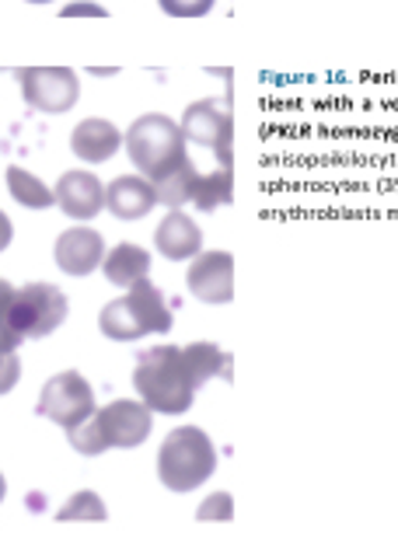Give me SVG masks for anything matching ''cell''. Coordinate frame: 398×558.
<instances>
[{
	"label": "cell",
	"mask_w": 398,
	"mask_h": 558,
	"mask_svg": "<svg viewBox=\"0 0 398 558\" xmlns=\"http://www.w3.org/2000/svg\"><path fill=\"white\" fill-rule=\"evenodd\" d=\"M133 391L154 415H182L196 401V380L179 345H154L136 356Z\"/></svg>",
	"instance_id": "cell-1"
},
{
	"label": "cell",
	"mask_w": 398,
	"mask_h": 558,
	"mask_svg": "<svg viewBox=\"0 0 398 558\" xmlns=\"http://www.w3.org/2000/svg\"><path fill=\"white\" fill-rule=\"evenodd\" d=\"M123 136H126L123 147L133 168H141V174L150 182L165 179L168 171H176L182 161H189V144L182 136V126L165 112H144Z\"/></svg>",
	"instance_id": "cell-2"
},
{
	"label": "cell",
	"mask_w": 398,
	"mask_h": 558,
	"mask_svg": "<svg viewBox=\"0 0 398 558\" xmlns=\"http://www.w3.org/2000/svg\"><path fill=\"white\" fill-rule=\"evenodd\" d=\"M217 471V447L200 426H176L158 450V478L171 493H193Z\"/></svg>",
	"instance_id": "cell-3"
},
{
	"label": "cell",
	"mask_w": 398,
	"mask_h": 558,
	"mask_svg": "<svg viewBox=\"0 0 398 558\" xmlns=\"http://www.w3.org/2000/svg\"><path fill=\"white\" fill-rule=\"evenodd\" d=\"M71 314V301L67 293L53 283H28L14 290L11 304V328L22 339H46L67 322Z\"/></svg>",
	"instance_id": "cell-4"
},
{
	"label": "cell",
	"mask_w": 398,
	"mask_h": 558,
	"mask_svg": "<svg viewBox=\"0 0 398 558\" xmlns=\"http://www.w3.org/2000/svg\"><path fill=\"white\" fill-rule=\"evenodd\" d=\"M36 412L49 418V423H57L60 429H74L98 412L95 388L81 371H60L43 384Z\"/></svg>",
	"instance_id": "cell-5"
},
{
	"label": "cell",
	"mask_w": 398,
	"mask_h": 558,
	"mask_svg": "<svg viewBox=\"0 0 398 558\" xmlns=\"http://www.w3.org/2000/svg\"><path fill=\"white\" fill-rule=\"evenodd\" d=\"M182 136L185 144H196V147H210L217 154L220 168H234V119H231V105L224 98H203L193 101L189 109L182 112Z\"/></svg>",
	"instance_id": "cell-6"
},
{
	"label": "cell",
	"mask_w": 398,
	"mask_h": 558,
	"mask_svg": "<svg viewBox=\"0 0 398 558\" xmlns=\"http://www.w3.org/2000/svg\"><path fill=\"white\" fill-rule=\"evenodd\" d=\"M14 77L22 84V98L46 116L71 112L81 98V77L71 66H22Z\"/></svg>",
	"instance_id": "cell-7"
},
{
	"label": "cell",
	"mask_w": 398,
	"mask_h": 558,
	"mask_svg": "<svg viewBox=\"0 0 398 558\" xmlns=\"http://www.w3.org/2000/svg\"><path fill=\"white\" fill-rule=\"evenodd\" d=\"M95 423L106 436V447L112 450H133L154 433V412L141 398H116L106 409L95 412Z\"/></svg>",
	"instance_id": "cell-8"
},
{
	"label": "cell",
	"mask_w": 398,
	"mask_h": 558,
	"mask_svg": "<svg viewBox=\"0 0 398 558\" xmlns=\"http://www.w3.org/2000/svg\"><path fill=\"white\" fill-rule=\"evenodd\" d=\"M189 293L203 304L234 301V255L231 252H200L185 272Z\"/></svg>",
	"instance_id": "cell-9"
},
{
	"label": "cell",
	"mask_w": 398,
	"mask_h": 558,
	"mask_svg": "<svg viewBox=\"0 0 398 558\" xmlns=\"http://www.w3.org/2000/svg\"><path fill=\"white\" fill-rule=\"evenodd\" d=\"M106 238H101L95 227H84V223H74L67 227V231L57 238L53 244V258L60 272L67 276H92L95 269H101V262H106Z\"/></svg>",
	"instance_id": "cell-10"
},
{
	"label": "cell",
	"mask_w": 398,
	"mask_h": 558,
	"mask_svg": "<svg viewBox=\"0 0 398 558\" xmlns=\"http://www.w3.org/2000/svg\"><path fill=\"white\" fill-rule=\"evenodd\" d=\"M53 192H57V206L77 223H88L106 209V185H101L95 171H84V168L63 171Z\"/></svg>",
	"instance_id": "cell-11"
},
{
	"label": "cell",
	"mask_w": 398,
	"mask_h": 558,
	"mask_svg": "<svg viewBox=\"0 0 398 558\" xmlns=\"http://www.w3.org/2000/svg\"><path fill=\"white\" fill-rule=\"evenodd\" d=\"M154 206H158V192H154V182L144 179L141 171L119 174V179L106 185V209L119 220H144Z\"/></svg>",
	"instance_id": "cell-12"
},
{
	"label": "cell",
	"mask_w": 398,
	"mask_h": 558,
	"mask_svg": "<svg viewBox=\"0 0 398 558\" xmlns=\"http://www.w3.org/2000/svg\"><path fill=\"white\" fill-rule=\"evenodd\" d=\"M123 144H126V136L116 130V122L101 119V116L81 119L74 126V133H71V150L84 165H106L109 157H116V150Z\"/></svg>",
	"instance_id": "cell-13"
},
{
	"label": "cell",
	"mask_w": 398,
	"mask_h": 558,
	"mask_svg": "<svg viewBox=\"0 0 398 558\" xmlns=\"http://www.w3.org/2000/svg\"><path fill=\"white\" fill-rule=\"evenodd\" d=\"M154 248L168 262H193L203 252V231L200 223L182 214V209H168V217L154 231Z\"/></svg>",
	"instance_id": "cell-14"
},
{
	"label": "cell",
	"mask_w": 398,
	"mask_h": 558,
	"mask_svg": "<svg viewBox=\"0 0 398 558\" xmlns=\"http://www.w3.org/2000/svg\"><path fill=\"white\" fill-rule=\"evenodd\" d=\"M147 272H150V252H144L141 244H133V241L116 244V248L106 252V262H101V276H106L112 287H123V290L147 279Z\"/></svg>",
	"instance_id": "cell-15"
},
{
	"label": "cell",
	"mask_w": 398,
	"mask_h": 558,
	"mask_svg": "<svg viewBox=\"0 0 398 558\" xmlns=\"http://www.w3.org/2000/svg\"><path fill=\"white\" fill-rule=\"evenodd\" d=\"M126 296L136 307V314H141L147 336H165V331H171V307L165 301L161 287H154L150 279H141V283H133L126 290Z\"/></svg>",
	"instance_id": "cell-16"
},
{
	"label": "cell",
	"mask_w": 398,
	"mask_h": 558,
	"mask_svg": "<svg viewBox=\"0 0 398 558\" xmlns=\"http://www.w3.org/2000/svg\"><path fill=\"white\" fill-rule=\"evenodd\" d=\"M98 328H101V336L112 342H136L147 336V328L141 322V314H136V307L130 304V296H119V301L101 307Z\"/></svg>",
	"instance_id": "cell-17"
},
{
	"label": "cell",
	"mask_w": 398,
	"mask_h": 558,
	"mask_svg": "<svg viewBox=\"0 0 398 558\" xmlns=\"http://www.w3.org/2000/svg\"><path fill=\"white\" fill-rule=\"evenodd\" d=\"M8 192H11V199L19 203V206H25V209H49V206H57V192L49 189L39 179V174H32L22 165L8 168Z\"/></svg>",
	"instance_id": "cell-18"
},
{
	"label": "cell",
	"mask_w": 398,
	"mask_h": 558,
	"mask_svg": "<svg viewBox=\"0 0 398 558\" xmlns=\"http://www.w3.org/2000/svg\"><path fill=\"white\" fill-rule=\"evenodd\" d=\"M182 353H185L189 371H193L196 388H203V384L214 377L231 374V366H228L231 356H224V349L217 342H189V345H182Z\"/></svg>",
	"instance_id": "cell-19"
},
{
	"label": "cell",
	"mask_w": 398,
	"mask_h": 558,
	"mask_svg": "<svg viewBox=\"0 0 398 558\" xmlns=\"http://www.w3.org/2000/svg\"><path fill=\"white\" fill-rule=\"evenodd\" d=\"M200 182V171L193 161H182L176 171H168L165 179L154 182V192H158V206L168 209H182L185 203H193V192Z\"/></svg>",
	"instance_id": "cell-20"
},
{
	"label": "cell",
	"mask_w": 398,
	"mask_h": 558,
	"mask_svg": "<svg viewBox=\"0 0 398 558\" xmlns=\"http://www.w3.org/2000/svg\"><path fill=\"white\" fill-rule=\"evenodd\" d=\"M234 199V168H217L210 174H200L193 203L203 209V214H214L220 206H231Z\"/></svg>",
	"instance_id": "cell-21"
},
{
	"label": "cell",
	"mask_w": 398,
	"mask_h": 558,
	"mask_svg": "<svg viewBox=\"0 0 398 558\" xmlns=\"http://www.w3.org/2000/svg\"><path fill=\"white\" fill-rule=\"evenodd\" d=\"M57 520H63V523H106L109 510H106V502H101V496L95 493V488H81V493H74L60 506Z\"/></svg>",
	"instance_id": "cell-22"
},
{
	"label": "cell",
	"mask_w": 398,
	"mask_h": 558,
	"mask_svg": "<svg viewBox=\"0 0 398 558\" xmlns=\"http://www.w3.org/2000/svg\"><path fill=\"white\" fill-rule=\"evenodd\" d=\"M67 436H71V447L77 453H84V458H98V453H106V436H101L98 423H95V415L88 418V423H81L74 429H67Z\"/></svg>",
	"instance_id": "cell-23"
},
{
	"label": "cell",
	"mask_w": 398,
	"mask_h": 558,
	"mask_svg": "<svg viewBox=\"0 0 398 558\" xmlns=\"http://www.w3.org/2000/svg\"><path fill=\"white\" fill-rule=\"evenodd\" d=\"M14 290L8 279H0V349H11V353H19V345L25 342L19 331L11 328V304H14Z\"/></svg>",
	"instance_id": "cell-24"
},
{
	"label": "cell",
	"mask_w": 398,
	"mask_h": 558,
	"mask_svg": "<svg viewBox=\"0 0 398 558\" xmlns=\"http://www.w3.org/2000/svg\"><path fill=\"white\" fill-rule=\"evenodd\" d=\"M231 517H234V496H231V493H214V496H206V502L196 510V520H203V523H210V520L228 523Z\"/></svg>",
	"instance_id": "cell-25"
},
{
	"label": "cell",
	"mask_w": 398,
	"mask_h": 558,
	"mask_svg": "<svg viewBox=\"0 0 398 558\" xmlns=\"http://www.w3.org/2000/svg\"><path fill=\"white\" fill-rule=\"evenodd\" d=\"M158 4L171 17H206L214 11L217 0H158Z\"/></svg>",
	"instance_id": "cell-26"
},
{
	"label": "cell",
	"mask_w": 398,
	"mask_h": 558,
	"mask_svg": "<svg viewBox=\"0 0 398 558\" xmlns=\"http://www.w3.org/2000/svg\"><path fill=\"white\" fill-rule=\"evenodd\" d=\"M19 380H22L19 353H11V349H0V395H11Z\"/></svg>",
	"instance_id": "cell-27"
},
{
	"label": "cell",
	"mask_w": 398,
	"mask_h": 558,
	"mask_svg": "<svg viewBox=\"0 0 398 558\" xmlns=\"http://www.w3.org/2000/svg\"><path fill=\"white\" fill-rule=\"evenodd\" d=\"M63 17H109V11L101 4H92V0H77V4H67L60 11Z\"/></svg>",
	"instance_id": "cell-28"
},
{
	"label": "cell",
	"mask_w": 398,
	"mask_h": 558,
	"mask_svg": "<svg viewBox=\"0 0 398 558\" xmlns=\"http://www.w3.org/2000/svg\"><path fill=\"white\" fill-rule=\"evenodd\" d=\"M11 241H14V223H11V217L4 214V209H0V252H4Z\"/></svg>",
	"instance_id": "cell-29"
},
{
	"label": "cell",
	"mask_w": 398,
	"mask_h": 558,
	"mask_svg": "<svg viewBox=\"0 0 398 558\" xmlns=\"http://www.w3.org/2000/svg\"><path fill=\"white\" fill-rule=\"evenodd\" d=\"M4 496H8V482H4V475H0V502H4Z\"/></svg>",
	"instance_id": "cell-30"
},
{
	"label": "cell",
	"mask_w": 398,
	"mask_h": 558,
	"mask_svg": "<svg viewBox=\"0 0 398 558\" xmlns=\"http://www.w3.org/2000/svg\"><path fill=\"white\" fill-rule=\"evenodd\" d=\"M28 4H49V0H28Z\"/></svg>",
	"instance_id": "cell-31"
}]
</instances>
